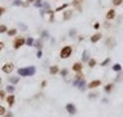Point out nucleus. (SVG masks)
<instances>
[{"label":"nucleus","mask_w":123,"mask_h":117,"mask_svg":"<svg viewBox=\"0 0 123 117\" xmlns=\"http://www.w3.org/2000/svg\"><path fill=\"white\" fill-rule=\"evenodd\" d=\"M36 72L35 66H27V68H20L17 70V73L20 77H31V75H34Z\"/></svg>","instance_id":"1"},{"label":"nucleus","mask_w":123,"mask_h":117,"mask_svg":"<svg viewBox=\"0 0 123 117\" xmlns=\"http://www.w3.org/2000/svg\"><path fill=\"white\" fill-rule=\"evenodd\" d=\"M73 53V47L71 46H65L61 48V51H60V57L61 59H69Z\"/></svg>","instance_id":"2"},{"label":"nucleus","mask_w":123,"mask_h":117,"mask_svg":"<svg viewBox=\"0 0 123 117\" xmlns=\"http://www.w3.org/2000/svg\"><path fill=\"white\" fill-rule=\"evenodd\" d=\"M23 44H26V39H25V38H22V37H18V38H16L14 42H13V48L14 49H18V48H21Z\"/></svg>","instance_id":"3"},{"label":"nucleus","mask_w":123,"mask_h":117,"mask_svg":"<svg viewBox=\"0 0 123 117\" xmlns=\"http://www.w3.org/2000/svg\"><path fill=\"white\" fill-rule=\"evenodd\" d=\"M13 69H14V65L12 64V62H7V64L3 65L1 70L4 72V73H7V74H11L12 72H13Z\"/></svg>","instance_id":"4"},{"label":"nucleus","mask_w":123,"mask_h":117,"mask_svg":"<svg viewBox=\"0 0 123 117\" xmlns=\"http://www.w3.org/2000/svg\"><path fill=\"white\" fill-rule=\"evenodd\" d=\"M65 108H66V111H67V113L69 115H75V113H77V108H75V105L73 103H67L65 105Z\"/></svg>","instance_id":"5"},{"label":"nucleus","mask_w":123,"mask_h":117,"mask_svg":"<svg viewBox=\"0 0 123 117\" xmlns=\"http://www.w3.org/2000/svg\"><path fill=\"white\" fill-rule=\"evenodd\" d=\"M99 86H101V81L100 80H93V81H91L87 85V88H96Z\"/></svg>","instance_id":"6"},{"label":"nucleus","mask_w":123,"mask_h":117,"mask_svg":"<svg viewBox=\"0 0 123 117\" xmlns=\"http://www.w3.org/2000/svg\"><path fill=\"white\" fill-rule=\"evenodd\" d=\"M73 70H74L75 73L82 72V70H83V64H82V62H75V64L73 65Z\"/></svg>","instance_id":"7"},{"label":"nucleus","mask_w":123,"mask_h":117,"mask_svg":"<svg viewBox=\"0 0 123 117\" xmlns=\"http://www.w3.org/2000/svg\"><path fill=\"white\" fill-rule=\"evenodd\" d=\"M115 13H117V12L114 11V9H109V11H108V13H106V20H114V18H115Z\"/></svg>","instance_id":"8"},{"label":"nucleus","mask_w":123,"mask_h":117,"mask_svg":"<svg viewBox=\"0 0 123 117\" xmlns=\"http://www.w3.org/2000/svg\"><path fill=\"white\" fill-rule=\"evenodd\" d=\"M87 85H88V83L86 82V80L83 78V80H80V81H79V83H78V88H79L80 91H84V90L87 88Z\"/></svg>","instance_id":"9"},{"label":"nucleus","mask_w":123,"mask_h":117,"mask_svg":"<svg viewBox=\"0 0 123 117\" xmlns=\"http://www.w3.org/2000/svg\"><path fill=\"white\" fill-rule=\"evenodd\" d=\"M101 38H102V34H100V33H97V34H93V35L92 37H91V42H92V43H97V42H99V40L100 39H101Z\"/></svg>","instance_id":"10"},{"label":"nucleus","mask_w":123,"mask_h":117,"mask_svg":"<svg viewBox=\"0 0 123 117\" xmlns=\"http://www.w3.org/2000/svg\"><path fill=\"white\" fill-rule=\"evenodd\" d=\"M14 102H16V96L13 95V94H11V95H8V98H7V103L9 104V105H13L14 104Z\"/></svg>","instance_id":"11"},{"label":"nucleus","mask_w":123,"mask_h":117,"mask_svg":"<svg viewBox=\"0 0 123 117\" xmlns=\"http://www.w3.org/2000/svg\"><path fill=\"white\" fill-rule=\"evenodd\" d=\"M113 88H114V85H113V83H108L105 87H104V91H105L106 94H110Z\"/></svg>","instance_id":"12"},{"label":"nucleus","mask_w":123,"mask_h":117,"mask_svg":"<svg viewBox=\"0 0 123 117\" xmlns=\"http://www.w3.org/2000/svg\"><path fill=\"white\" fill-rule=\"evenodd\" d=\"M71 16H73V12L71 11H65L64 12V16H62V20H69V18H71Z\"/></svg>","instance_id":"13"},{"label":"nucleus","mask_w":123,"mask_h":117,"mask_svg":"<svg viewBox=\"0 0 123 117\" xmlns=\"http://www.w3.org/2000/svg\"><path fill=\"white\" fill-rule=\"evenodd\" d=\"M58 72H60V69H58L57 65H53V66L49 68V73H51V74H57Z\"/></svg>","instance_id":"14"},{"label":"nucleus","mask_w":123,"mask_h":117,"mask_svg":"<svg viewBox=\"0 0 123 117\" xmlns=\"http://www.w3.org/2000/svg\"><path fill=\"white\" fill-rule=\"evenodd\" d=\"M106 44H108V47H109V48H113V47L115 46V40H113L112 38H109V39L106 40Z\"/></svg>","instance_id":"15"},{"label":"nucleus","mask_w":123,"mask_h":117,"mask_svg":"<svg viewBox=\"0 0 123 117\" xmlns=\"http://www.w3.org/2000/svg\"><path fill=\"white\" fill-rule=\"evenodd\" d=\"M69 5H70L69 3H65L64 5H60V7H57V8H56V12H61V11H64V9H66V8L69 7Z\"/></svg>","instance_id":"16"},{"label":"nucleus","mask_w":123,"mask_h":117,"mask_svg":"<svg viewBox=\"0 0 123 117\" xmlns=\"http://www.w3.org/2000/svg\"><path fill=\"white\" fill-rule=\"evenodd\" d=\"M96 64H97L96 59H89V60H88V66H89V68H93V66H96Z\"/></svg>","instance_id":"17"},{"label":"nucleus","mask_w":123,"mask_h":117,"mask_svg":"<svg viewBox=\"0 0 123 117\" xmlns=\"http://www.w3.org/2000/svg\"><path fill=\"white\" fill-rule=\"evenodd\" d=\"M88 60H89L88 52H87V51H84V52H83V55H82V61H83V62H84V61H87V62H88Z\"/></svg>","instance_id":"18"},{"label":"nucleus","mask_w":123,"mask_h":117,"mask_svg":"<svg viewBox=\"0 0 123 117\" xmlns=\"http://www.w3.org/2000/svg\"><path fill=\"white\" fill-rule=\"evenodd\" d=\"M83 3V0H73V5L78 7V9H80V4Z\"/></svg>","instance_id":"19"},{"label":"nucleus","mask_w":123,"mask_h":117,"mask_svg":"<svg viewBox=\"0 0 123 117\" xmlns=\"http://www.w3.org/2000/svg\"><path fill=\"white\" fill-rule=\"evenodd\" d=\"M113 70L114 72H121L122 70V65L121 64H114L113 65Z\"/></svg>","instance_id":"20"},{"label":"nucleus","mask_w":123,"mask_h":117,"mask_svg":"<svg viewBox=\"0 0 123 117\" xmlns=\"http://www.w3.org/2000/svg\"><path fill=\"white\" fill-rule=\"evenodd\" d=\"M7 34H8L9 37H14L16 34H17V29H11V30H8Z\"/></svg>","instance_id":"21"},{"label":"nucleus","mask_w":123,"mask_h":117,"mask_svg":"<svg viewBox=\"0 0 123 117\" xmlns=\"http://www.w3.org/2000/svg\"><path fill=\"white\" fill-rule=\"evenodd\" d=\"M34 43H35V40L33 39V38H27L26 39V46H34Z\"/></svg>","instance_id":"22"},{"label":"nucleus","mask_w":123,"mask_h":117,"mask_svg":"<svg viewBox=\"0 0 123 117\" xmlns=\"http://www.w3.org/2000/svg\"><path fill=\"white\" fill-rule=\"evenodd\" d=\"M34 46H35L36 47V48H42V47H43V44H42V40H35V43H34Z\"/></svg>","instance_id":"23"},{"label":"nucleus","mask_w":123,"mask_h":117,"mask_svg":"<svg viewBox=\"0 0 123 117\" xmlns=\"http://www.w3.org/2000/svg\"><path fill=\"white\" fill-rule=\"evenodd\" d=\"M58 73L61 74L62 77H66V75H67V73H69V70H67V69H62V70H60V72H58Z\"/></svg>","instance_id":"24"},{"label":"nucleus","mask_w":123,"mask_h":117,"mask_svg":"<svg viewBox=\"0 0 123 117\" xmlns=\"http://www.w3.org/2000/svg\"><path fill=\"white\" fill-rule=\"evenodd\" d=\"M108 64H110V59H109V57H108V59H105V60H104V61L101 62V66H106Z\"/></svg>","instance_id":"25"},{"label":"nucleus","mask_w":123,"mask_h":117,"mask_svg":"<svg viewBox=\"0 0 123 117\" xmlns=\"http://www.w3.org/2000/svg\"><path fill=\"white\" fill-rule=\"evenodd\" d=\"M5 31H8L7 26H5V25H1V26H0V33H5Z\"/></svg>","instance_id":"26"},{"label":"nucleus","mask_w":123,"mask_h":117,"mask_svg":"<svg viewBox=\"0 0 123 117\" xmlns=\"http://www.w3.org/2000/svg\"><path fill=\"white\" fill-rule=\"evenodd\" d=\"M7 91H8V92H11V94H13V91H14V87L12 86V85H11V86H7Z\"/></svg>","instance_id":"27"},{"label":"nucleus","mask_w":123,"mask_h":117,"mask_svg":"<svg viewBox=\"0 0 123 117\" xmlns=\"http://www.w3.org/2000/svg\"><path fill=\"white\" fill-rule=\"evenodd\" d=\"M123 3V0H113V4L114 5H121Z\"/></svg>","instance_id":"28"},{"label":"nucleus","mask_w":123,"mask_h":117,"mask_svg":"<svg viewBox=\"0 0 123 117\" xmlns=\"http://www.w3.org/2000/svg\"><path fill=\"white\" fill-rule=\"evenodd\" d=\"M5 113H7V112H5V108H4L3 105H0V116L5 115Z\"/></svg>","instance_id":"29"},{"label":"nucleus","mask_w":123,"mask_h":117,"mask_svg":"<svg viewBox=\"0 0 123 117\" xmlns=\"http://www.w3.org/2000/svg\"><path fill=\"white\" fill-rule=\"evenodd\" d=\"M96 96H97V94H95V92H91V94H88V98H89V99H95Z\"/></svg>","instance_id":"30"},{"label":"nucleus","mask_w":123,"mask_h":117,"mask_svg":"<svg viewBox=\"0 0 123 117\" xmlns=\"http://www.w3.org/2000/svg\"><path fill=\"white\" fill-rule=\"evenodd\" d=\"M4 98H5V91L0 90V99H4Z\"/></svg>","instance_id":"31"},{"label":"nucleus","mask_w":123,"mask_h":117,"mask_svg":"<svg viewBox=\"0 0 123 117\" xmlns=\"http://www.w3.org/2000/svg\"><path fill=\"white\" fill-rule=\"evenodd\" d=\"M13 4H14V5H17V7H20V5H22V1H21V0H14Z\"/></svg>","instance_id":"32"},{"label":"nucleus","mask_w":123,"mask_h":117,"mask_svg":"<svg viewBox=\"0 0 123 117\" xmlns=\"http://www.w3.org/2000/svg\"><path fill=\"white\" fill-rule=\"evenodd\" d=\"M42 56H43V52L39 49V51H38V53H36V57H38V59H42Z\"/></svg>","instance_id":"33"},{"label":"nucleus","mask_w":123,"mask_h":117,"mask_svg":"<svg viewBox=\"0 0 123 117\" xmlns=\"http://www.w3.org/2000/svg\"><path fill=\"white\" fill-rule=\"evenodd\" d=\"M11 82H12V83H17V82H18V77H14V78H11Z\"/></svg>","instance_id":"34"},{"label":"nucleus","mask_w":123,"mask_h":117,"mask_svg":"<svg viewBox=\"0 0 123 117\" xmlns=\"http://www.w3.org/2000/svg\"><path fill=\"white\" fill-rule=\"evenodd\" d=\"M4 12H5V8L0 7V16H3V14H4Z\"/></svg>","instance_id":"35"},{"label":"nucleus","mask_w":123,"mask_h":117,"mask_svg":"<svg viewBox=\"0 0 123 117\" xmlns=\"http://www.w3.org/2000/svg\"><path fill=\"white\" fill-rule=\"evenodd\" d=\"M42 5V1L40 0H36V3H35V7H40Z\"/></svg>","instance_id":"36"},{"label":"nucleus","mask_w":123,"mask_h":117,"mask_svg":"<svg viewBox=\"0 0 123 117\" xmlns=\"http://www.w3.org/2000/svg\"><path fill=\"white\" fill-rule=\"evenodd\" d=\"M5 117H13V113H12V112H8V113H5Z\"/></svg>","instance_id":"37"},{"label":"nucleus","mask_w":123,"mask_h":117,"mask_svg":"<svg viewBox=\"0 0 123 117\" xmlns=\"http://www.w3.org/2000/svg\"><path fill=\"white\" fill-rule=\"evenodd\" d=\"M3 48H4V43H3V42H0V51H1Z\"/></svg>","instance_id":"38"},{"label":"nucleus","mask_w":123,"mask_h":117,"mask_svg":"<svg viewBox=\"0 0 123 117\" xmlns=\"http://www.w3.org/2000/svg\"><path fill=\"white\" fill-rule=\"evenodd\" d=\"M47 86V81H43L42 82V87H45Z\"/></svg>","instance_id":"39"},{"label":"nucleus","mask_w":123,"mask_h":117,"mask_svg":"<svg viewBox=\"0 0 123 117\" xmlns=\"http://www.w3.org/2000/svg\"><path fill=\"white\" fill-rule=\"evenodd\" d=\"M93 27H95V29H99V27H100V24H95Z\"/></svg>","instance_id":"40"},{"label":"nucleus","mask_w":123,"mask_h":117,"mask_svg":"<svg viewBox=\"0 0 123 117\" xmlns=\"http://www.w3.org/2000/svg\"><path fill=\"white\" fill-rule=\"evenodd\" d=\"M75 34V30H70V37H73Z\"/></svg>","instance_id":"41"},{"label":"nucleus","mask_w":123,"mask_h":117,"mask_svg":"<svg viewBox=\"0 0 123 117\" xmlns=\"http://www.w3.org/2000/svg\"><path fill=\"white\" fill-rule=\"evenodd\" d=\"M34 1H36V0H27L26 3H29V4H30V3H34Z\"/></svg>","instance_id":"42"},{"label":"nucleus","mask_w":123,"mask_h":117,"mask_svg":"<svg viewBox=\"0 0 123 117\" xmlns=\"http://www.w3.org/2000/svg\"><path fill=\"white\" fill-rule=\"evenodd\" d=\"M0 83H1V78H0Z\"/></svg>","instance_id":"43"}]
</instances>
